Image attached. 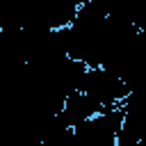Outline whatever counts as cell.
I'll use <instances>...</instances> for the list:
<instances>
[{
  "instance_id": "6da1fadb",
  "label": "cell",
  "mask_w": 146,
  "mask_h": 146,
  "mask_svg": "<svg viewBox=\"0 0 146 146\" xmlns=\"http://www.w3.org/2000/svg\"><path fill=\"white\" fill-rule=\"evenodd\" d=\"M80 91H84L91 98H96L103 107L119 105L130 94L125 80L121 75H116L114 71H110L107 66H89L84 71V75H82Z\"/></svg>"
},
{
  "instance_id": "7a4b0ae2",
  "label": "cell",
  "mask_w": 146,
  "mask_h": 146,
  "mask_svg": "<svg viewBox=\"0 0 146 146\" xmlns=\"http://www.w3.org/2000/svg\"><path fill=\"white\" fill-rule=\"evenodd\" d=\"M103 110V105L96 100V98H91L89 94H84V91H71L66 98H64V105H62V110H59V116L66 121V125H71V128H75L78 123H82V121H87L89 116H94V114H98Z\"/></svg>"
}]
</instances>
